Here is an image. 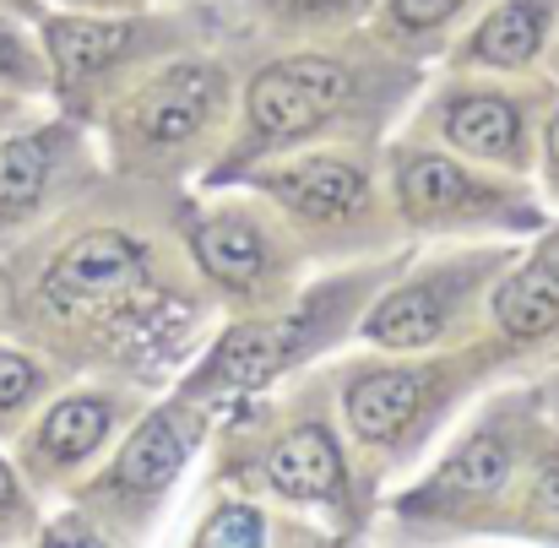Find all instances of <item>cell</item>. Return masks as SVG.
<instances>
[{
	"label": "cell",
	"instance_id": "obj_1",
	"mask_svg": "<svg viewBox=\"0 0 559 548\" xmlns=\"http://www.w3.org/2000/svg\"><path fill=\"white\" fill-rule=\"evenodd\" d=\"M348 98V71L332 60H283L250 82V120L261 136H299Z\"/></svg>",
	"mask_w": 559,
	"mask_h": 548
},
{
	"label": "cell",
	"instance_id": "obj_2",
	"mask_svg": "<svg viewBox=\"0 0 559 548\" xmlns=\"http://www.w3.org/2000/svg\"><path fill=\"white\" fill-rule=\"evenodd\" d=\"M142 250L126 234H87L76 239L55 272H49V299L55 305H104V299H126L131 288H142Z\"/></svg>",
	"mask_w": 559,
	"mask_h": 548
},
{
	"label": "cell",
	"instance_id": "obj_3",
	"mask_svg": "<svg viewBox=\"0 0 559 548\" xmlns=\"http://www.w3.org/2000/svg\"><path fill=\"white\" fill-rule=\"evenodd\" d=\"M217 98V71L212 65H175L164 82H153L136 104V126L153 142H186L190 131L206 120Z\"/></svg>",
	"mask_w": 559,
	"mask_h": 548
},
{
	"label": "cell",
	"instance_id": "obj_4",
	"mask_svg": "<svg viewBox=\"0 0 559 548\" xmlns=\"http://www.w3.org/2000/svg\"><path fill=\"white\" fill-rule=\"evenodd\" d=\"M266 473H272V484H277L283 495H294V500H326V495H337V484H343V456H337V445H332L326 429H299V434H288V440L272 451Z\"/></svg>",
	"mask_w": 559,
	"mask_h": 548
},
{
	"label": "cell",
	"instance_id": "obj_5",
	"mask_svg": "<svg viewBox=\"0 0 559 548\" xmlns=\"http://www.w3.org/2000/svg\"><path fill=\"white\" fill-rule=\"evenodd\" d=\"M418 402H424L418 374H402V369L365 374V380L348 391V418H354V429H359L365 440H391V434H402V429L413 424Z\"/></svg>",
	"mask_w": 559,
	"mask_h": 548
},
{
	"label": "cell",
	"instance_id": "obj_6",
	"mask_svg": "<svg viewBox=\"0 0 559 548\" xmlns=\"http://www.w3.org/2000/svg\"><path fill=\"white\" fill-rule=\"evenodd\" d=\"M283 195L305 212V217H332V212H348L359 195H365V180L354 164H337V158H310L305 169H294L283 180Z\"/></svg>",
	"mask_w": 559,
	"mask_h": 548
},
{
	"label": "cell",
	"instance_id": "obj_7",
	"mask_svg": "<svg viewBox=\"0 0 559 548\" xmlns=\"http://www.w3.org/2000/svg\"><path fill=\"white\" fill-rule=\"evenodd\" d=\"M283 343H277V332H266V326H239V332H228L223 337V348L212 354V365H206V385H261L272 369L283 365Z\"/></svg>",
	"mask_w": 559,
	"mask_h": 548
},
{
	"label": "cell",
	"instance_id": "obj_8",
	"mask_svg": "<svg viewBox=\"0 0 559 548\" xmlns=\"http://www.w3.org/2000/svg\"><path fill=\"white\" fill-rule=\"evenodd\" d=\"M445 131H451V142H456V147L484 153V158H500V153H511V147H516L522 120H516V109H511V104H500V98H462V104H451Z\"/></svg>",
	"mask_w": 559,
	"mask_h": 548
},
{
	"label": "cell",
	"instance_id": "obj_9",
	"mask_svg": "<svg viewBox=\"0 0 559 548\" xmlns=\"http://www.w3.org/2000/svg\"><path fill=\"white\" fill-rule=\"evenodd\" d=\"M126 38H131V27H120V22H55L49 27V49L66 76H87V71L109 65L126 49Z\"/></svg>",
	"mask_w": 559,
	"mask_h": 548
},
{
	"label": "cell",
	"instance_id": "obj_10",
	"mask_svg": "<svg viewBox=\"0 0 559 548\" xmlns=\"http://www.w3.org/2000/svg\"><path fill=\"white\" fill-rule=\"evenodd\" d=\"M180 462H186V440H180V429H175L169 418H153V424H142L136 440L126 445V456H120V478H126L131 489H164V484L175 478Z\"/></svg>",
	"mask_w": 559,
	"mask_h": 548
},
{
	"label": "cell",
	"instance_id": "obj_11",
	"mask_svg": "<svg viewBox=\"0 0 559 548\" xmlns=\"http://www.w3.org/2000/svg\"><path fill=\"white\" fill-rule=\"evenodd\" d=\"M495 315L511 337H538L559 321V283L549 272H522L495 294Z\"/></svg>",
	"mask_w": 559,
	"mask_h": 548
},
{
	"label": "cell",
	"instance_id": "obj_12",
	"mask_svg": "<svg viewBox=\"0 0 559 548\" xmlns=\"http://www.w3.org/2000/svg\"><path fill=\"white\" fill-rule=\"evenodd\" d=\"M195 255L223 283H255L261 266H266V250H261V239L245 223H212V228H201L195 234Z\"/></svg>",
	"mask_w": 559,
	"mask_h": 548
},
{
	"label": "cell",
	"instance_id": "obj_13",
	"mask_svg": "<svg viewBox=\"0 0 559 548\" xmlns=\"http://www.w3.org/2000/svg\"><path fill=\"white\" fill-rule=\"evenodd\" d=\"M365 332H370L374 343H385V348H418V343H429V337L440 332V299L424 294V288L391 294L370 315Z\"/></svg>",
	"mask_w": 559,
	"mask_h": 548
},
{
	"label": "cell",
	"instance_id": "obj_14",
	"mask_svg": "<svg viewBox=\"0 0 559 548\" xmlns=\"http://www.w3.org/2000/svg\"><path fill=\"white\" fill-rule=\"evenodd\" d=\"M538 38H544V16H538V5L511 0V5H500V11L478 27L473 55H484V60H495V65H522V60L538 49Z\"/></svg>",
	"mask_w": 559,
	"mask_h": 548
},
{
	"label": "cell",
	"instance_id": "obj_15",
	"mask_svg": "<svg viewBox=\"0 0 559 548\" xmlns=\"http://www.w3.org/2000/svg\"><path fill=\"white\" fill-rule=\"evenodd\" d=\"M402 201L413 212H451V206H467L478 201V190L467 184V175L445 158H407L402 164Z\"/></svg>",
	"mask_w": 559,
	"mask_h": 548
},
{
	"label": "cell",
	"instance_id": "obj_16",
	"mask_svg": "<svg viewBox=\"0 0 559 548\" xmlns=\"http://www.w3.org/2000/svg\"><path fill=\"white\" fill-rule=\"evenodd\" d=\"M104 429H109V407L93 402V396H76V402H60V407L44 418L38 445H44L49 456H60V462H76V456H87V451L104 440Z\"/></svg>",
	"mask_w": 559,
	"mask_h": 548
},
{
	"label": "cell",
	"instance_id": "obj_17",
	"mask_svg": "<svg viewBox=\"0 0 559 548\" xmlns=\"http://www.w3.org/2000/svg\"><path fill=\"white\" fill-rule=\"evenodd\" d=\"M511 473V451L495 440V434H478V440H467L456 456H451V467H445V489H456V495H484V489H495L500 478Z\"/></svg>",
	"mask_w": 559,
	"mask_h": 548
},
{
	"label": "cell",
	"instance_id": "obj_18",
	"mask_svg": "<svg viewBox=\"0 0 559 548\" xmlns=\"http://www.w3.org/2000/svg\"><path fill=\"white\" fill-rule=\"evenodd\" d=\"M49 175V147L44 142H5L0 147V206H27Z\"/></svg>",
	"mask_w": 559,
	"mask_h": 548
},
{
	"label": "cell",
	"instance_id": "obj_19",
	"mask_svg": "<svg viewBox=\"0 0 559 548\" xmlns=\"http://www.w3.org/2000/svg\"><path fill=\"white\" fill-rule=\"evenodd\" d=\"M201 538L206 544H255L261 538V516L255 511H223L217 522H206Z\"/></svg>",
	"mask_w": 559,
	"mask_h": 548
},
{
	"label": "cell",
	"instance_id": "obj_20",
	"mask_svg": "<svg viewBox=\"0 0 559 548\" xmlns=\"http://www.w3.org/2000/svg\"><path fill=\"white\" fill-rule=\"evenodd\" d=\"M33 365L27 359H16V354H0V407H16L27 391H33Z\"/></svg>",
	"mask_w": 559,
	"mask_h": 548
},
{
	"label": "cell",
	"instance_id": "obj_21",
	"mask_svg": "<svg viewBox=\"0 0 559 548\" xmlns=\"http://www.w3.org/2000/svg\"><path fill=\"white\" fill-rule=\"evenodd\" d=\"M391 11L407 22V27H435L456 11V0H391Z\"/></svg>",
	"mask_w": 559,
	"mask_h": 548
},
{
	"label": "cell",
	"instance_id": "obj_22",
	"mask_svg": "<svg viewBox=\"0 0 559 548\" xmlns=\"http://www.w3.org/2000/svg\"><path fill=\"white\" fill-rule=\"evenodd\" d=\"M533 511H538V522H555L559 527V462L544 467V478H538V489H533Z\"/></svg>",
	"mask_w": 559,
	"mask_h": 548
},
{
	"label": "cell",
	"instance_id": "obj_23",
	"mask_svg": "<svg viewBox=\"0 0 559 548\" xmlns=\"http://www.w3.org/2000/svg\"><path fill=\"white\" fill-rule=\"evenodd\" d=\"M0 71H5V76L22 71V44L11 38V27H0Z\"/></svg>",
	"mask_w": 559,
	"mask_h": 548
},
{
	"label": "cell",
	"instance_id": "obj_24",
	"mask_svg": "<svg viewBox=\"0 0 559 548\" xmlns=\"http://www.w3.org/2000/svg\"><path fill=\"white\" fill-rule=\"evenodd\" d=\"M16 500V484H11V467L0 462V505H11Z\"/></svg>",
	"mask_w": 559,
	"mask_h": 548
},
{
	"label": "cell",
	"instance_id": "obj_25",
	"mask_svg": "<svg viewBox=\"0 0 559 548\" xmlns=\"http://www.w3.org/2000/svg\"><path fill=\"white\" fill-rule=\"evenodd\" d=\"M549 158L559 164V120H555V131H549Z\"/></svg>",
	"mask_w": 559,
	"mask_h": 548
}]
</instances>
